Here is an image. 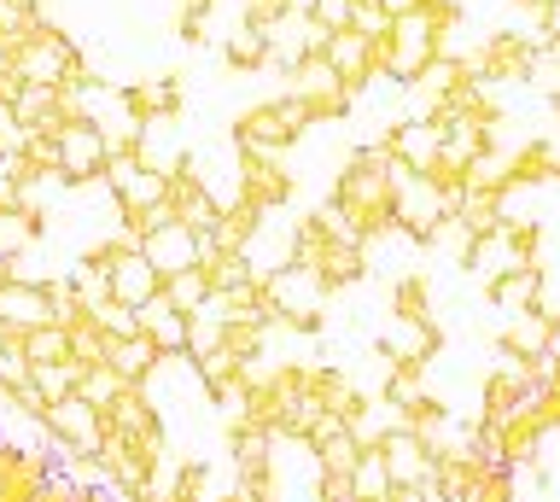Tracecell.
I'll return each mask as SVG.
<instances>
[{
    "label": "cell",
    "mask_w": 560,
    "mask_h": 502,
    "mask_svg": "<svg viewBox=\"0 0 560 502\" xmlns=\"http://www.w3.org/2000/svg\"><path fill=\"white\" fill-rule=\"evenodd\" d=\"M257 299L269 310V322L310 327L327 310V281L304 264H280V269H269V281H257Z\"/></svg>",
    "instance_id": "cell-1"
},
{
    "label": "cell",
    "mask_w": 560,
    "mask_h": 502,
    "mask_svg": "<svg viewBox=\"0 0 560 502\" xmlns=\"http://www.w3.org/2000/svg\"><path fill=\"white\" fill-rule=\"evenodd\" d=\"M12 77L30 82V89H65L70 77H77V59H70V47L59 36H24L12 47Z\"/></svg>",
    "instance_id": "cell-2"
},
{
    "label": "cell",
    "mask_w": 560,
    "mask_h": 502,
    "mask_svg": "<svg viewBox=\"0 0 560 502\" xmlns=\"http://www.w3.org/2000/svg\"><path fill=\"white\" fill-rule=\"evenodd\" d=\"M52 450H70V456H100L105 444V415L94 404H82V397H65V404H52L42 415Z\"/></svg>",
    "instance_id": "cell-3"
},
{
    "label": "cell",
    "mask_w": 560,
    "mask_h": 502,
    "mask_svg": "<svg viewBox=\"0 0 560 502\" xmlns=\"http://www.w3.org/2000/svg\"><path fill=\"white\" fill-rule=\"evenodd\" d=\"M52 152H59V176L65 182H94V176H105V159H112L105 135L94 124H77V117L52 135Z\"/></svg>",
    "instance_id": "cell-4"
},
{
    "label": "cell",
    "mask_w": 560,
    "mask_h": 502,
    "mask_svg": "<svg viewBox=\"0 0 560 502\" xmlns=\"http://www.w3.org/2000/svg\"><path fill=\"white\" fill-rule=\"evenodd\" d=\"M140 257L164 275H182V269H199L205 264V234H192L182 229V222H164V229H152V234H140Z\"/></svg>",
    "instance_id": "cell-5"
},
{
    "label": "cell",
    "mask_w": 560,
    "mask_h": 502,
    "mask_svg": "<svg viewBox=\"0 0 560 502\" xmlns=\"http://www.w3.org/2000/svg\"><path fill=\"white\" fill-rule=\"evenodd\" d=\"M94 257H105V264H112V299H117V304L140 310V304H152L158 292H164V275H158L147 257H140V246H135V252L105 246V252H94Z\"/></svg>",
    "instance_id": "cell-6"
},
{
    "label": "cell",
    "mask_w": 560,
    "mask_h": 502,
    "mask_svg": "<svg viewBox=\"0 0 560 502\" xmlns=\"http://www.w3.org/2000/svg\"><path fill=\"white\" fill-rule=\"evenodd\" d=\"M52 292L35 281H0V327L7 334H30V327H52Z\"/></svg>",
    "instance_id": "cell-7"
},
{
    "label": "cell",
    "mask_w": 560,
    "mask_h": 502,
    "mask_svg": "<svg viewBox=\"0 0 560 502\" xmlns=\"http://www.w3.org/2000/svg\"><path fill=\"white\" fill-rule=\"evenodd\" d=\"M292 100H298V106H310V117L315 112H339L345 106V77L332 71L322 54H310V59L292 65Z\"/></svg>",
    "instance_id": "cell-8"
},
{
    "label": "cell",
    "mask_w": 560,
    "mask_h": 502,
    "mask_svg": "<svg viewBox=\"0 0 560 502\" xmlns=\"http://www.w3.org/2000/svg\"><path fill=\"white\" fill-rule=\"evenodd\" d=\"M380 351L392 357L397 369H420V362L438 351V334H432V322H420V316H397L380 334Z\"/></svg>",
    "instance_id": "cell-9"
},
{
    "label": "cell",
    "mask_w": 560,
    "mask_h": 502,
    "mask_svg": "<svg viewBox=\"0 0 560 502\" xmlns=\"http://www.w3.org/2000/svg\"><path fill=\"white\" fill-rule=\"evenodd\" d=\"M135 322H140V334L158 345V357H187V316L164 299V292H158L152 304H140Z\"/></svg>",
    "instance_id": "cell-10"
},
{
    "label": "cell",
    "mask_w": 560,
    "mask_h": 502,
    "mask_svg": "<svg viewBox=\"0 0 560 502\" xmlns=\"http://www.w3.org/2000/svg\"><path fill=\"white\" fill-rule=\"evenodd\" d=\"M380 456H385V474H392V485H432V456L427 450H420V439L409 427L402 432H392V439L380 444Z\"/></svg>",
    "instance_id": "cell-11"
},
{
    "label": "cell",
    "mask_w": 560,
    "mask_h": 502,
    "mask_svg": "<svg viewBox=\"0 0 560 502\" xmlns=\"http://www.w3.org/2000/svg\"><path fill=\"white\" fill-rule=\"evenodd\" d=\"M374 54H380V47L368 42V36H357V30H332V36H327V47H322V59H327L332 71L345 77V89H350V82H362V77H368V65H374Z\"/></svg>",
    "instance_id": "cell-12"
},
{
    "label": "cell",
    "mask_w": 560,
    "mask_h": 502,
    "mask_svg": "<svg viewBox=\"0 0 560 502\" xmlns=\"http://www.w3.org/2000/svg\"><path fill=\"white\" fill-rule=\"evenodd\" d=\"M502 351H514V357H532V362H549V351H555V327L537 316V310H520L514 322H508V334L497 339Z\"/></svg>",
    "instance_id": "cell-13"
},
{
    "label": "cell",
    "mask_w": 560,
    "mask_h": 502,
    "mask_svg": "<svg viewBox=\"0 0 560 502\" xmlns=\"http://www.w3.org/2000/svg\"><path fill=\"white\" fill-rule=\"evenodd\" d=\"M105 362L129 380V386H140L152 369H158V345L147 334H129V339H105Z\"/></svg>",
    "instance_id": "cell-14"
},
{
    "label": "cell",
    "mask_w": 560,
    "mask_h": 502,
    "mask_svg": "<svg viewBox=\"0 0 560 502\" xmlns=\"http://www.w3.org/2000/svg\"><path fill=\"white\" fill-rule=\"evenodd\" d=\"M122 392H129V380H122L112 362H94V369H82V380H77V397H82V404H94L100 415L112 409Z\"/></svg>",
    "instance_id": "cell-15"
},
{
    "label": "cell",
    "mask_w": 560,
    "mask_h": 502,
    "mask_svg": "<svg viewBox=\"0 0 560 502\" xmlns=\"http://www.w3.org/2000/svg\"><path fill=\"white\" fill-rule=\"evenodd\" d=\"M77 380H82V362H42V369H30V386L42 392V404H65V397H77Z\"/></svg>",
    "instance_id": "cell-16"
},
{
    "label": "cell",
    "mask_w": 560,
    "mask_h": 502,
    "mask_svg": "<svg viewBox=\"0 0 560 502\" xmlns=\"http://www.w3.org/2000/svg\"><path fill=\"white\" fill-rule=\"evenodd\" d=\"M18 345H24L30 369H42V362H70V334L59 322L52 327H30V334H18Z\"/></svg>",
    "instance_id": "cell-17"
},
{
    "label": "cell",
    "mask_w": 560,
    "mask_h": 502,
    "mask_svg": "<svg viewBox=\"0 0 560 502\" xmlns=\"http://www.w3.org/2000/svg\"><path fill=\"white\" fill-rule=\"evenodd\" d=\"M350 485H357V502H385L392 497V474H385L380 450H362L357 467H350Z\"/></svg>",
    "instance_id": "cell-18"
},
{
    "label": "cell",
    "mask_w": 560,
    "mask_h": 502,
    "mask_svg": "<svg viewBox=\"0 0 560 502\" xmlns=\"http://www.w3.org/2000/svg\"><path fill=\"white\" fill-rule=\"evenodd\" d=\"M30 240H35V217L24 205H0V264H12Z\"/></svg>",
    "instance_id": "cell-19"
},
{
    "label": "cell",
    "mask_w": 560,
    "mask_h": 502,
    "mask_svg": "<svg viewBox=\"0 0 560 502\" xmlns=\"http://www.w3.org/2000/svg\"><path fill=\"white\" fill-rule=\"evenodd\" d=\"M164 299L182 310V316H192V310H199L205 299H210V275L205 269H182V275H170L164 281Z\"/></svg>",
    "instance_id": "cell-20"
},
{
    "label": "cell",
    "mask_w": 560,
    "mask_h": 502,
    "mask_svg": "<svg viewBox=\"0 0 560 502\" xmlns=\"http://www.w3.org/2000/svg\"><path fill=\"white\" fill-rule=\"evenodd\" d=\"M310 450H315V467H322V474H350V467H357V456H362V450H357V439H350L345 427L332 432V439L310 444Z\"/></svg>",
    "instance_id": "cell-21"
},
{
    "label": "cell",
    "mask_w": 560,
    "mask_h": 502,
    "mask_svg": "<svg viewBox=\"0 0 560 502\" xmlns=\"http://www.w3.org/2000/svg\"><path fill=\"white\" fill-rule=\"evenodd\" d=\"M88 322H94V327H100L105 339H129V334H140L135 310H129V304H117V299H105V304H94V310H88Z\"/></svg>",
    "instance_id": "cell-22"
},
{
    "label": "cell",
    "mask_w": 560,
    "mask_h": 502,
    "mask_svg": "<svg viewBox=\"0 0 560 502\" xmlns=\"http://www.w3.org/2000/svg\"><path fill=\"white\" fill-rule=\"evenodd\" d=\"M537 275L532 269H520V275H502V281H497V304L502 310H514V316H520V310H532L537 304Z\"/></svg>",
    "instance_id": "cell-23"
},
{
    "label": "cell",
    "mask_w": 560,
    "mask_h": 502,
    "mask_svg": "<svg viewBox=\"0 0 560 502\" xmlns=\"http://www.w3.org/2000/svg\"><path fill=\"white\" fill-rule=\"evenodd\" d=\"M427 240H432L438 252H450V257H462V264H467V257H472V240H479V234H472L462 217H444V222H438V229H432Z\"/></svg>",
    "instance_id": "cell-24"
},
{
    "label": "cell",
    "mask_w": 560,
    "mask_h": 502,
    "mask_svg": "<svg viewBox=\"0 0 560 502\" xmlns=\"http://www.w3.org/2000/svg\"><path fill=\"white\" fill-rule=\"evenodd\" d=\"M467 502H514V479H508V467H490V479Z\"/></svg>",
    "instance_id": "cell-25"
},
{
    "label": "cell",
    "mask_w": 560,
    "mask_h": 502,
    "mask_svg": "<svg viewBox=\"0 0 560 502\" xmlns=\"http://www.w3.org/2000/svg\"><path fill=\"white\" fill-rule=\"evenodd\" d=\"M7 339H12V334H7V327H0V345H7Z\"/></svg>",
    "instance_id": "cell-26"
}]
</instances>
